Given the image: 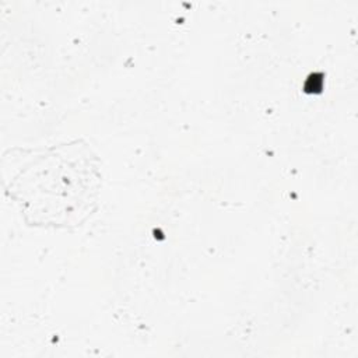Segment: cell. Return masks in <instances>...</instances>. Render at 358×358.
Returning a JSON list of instances; mask_svg holds the SVG:
<instances>
[{"label": "cell", "instance_id": "6da1fadb", "mask_svg": "<svg viewBox=\"0 0 358 358\" xmlns=\"http://www.w3.org/2000/svg\"><path fill=\"white\" fill-rule=\"evenodd\" d=\"M99 187L98 158L81 140L43 150L4 183L27 222L63 228L80 225L95 210Z\"/></svg>", "mask_w": 358, "mask_h": 358}]
</instances>
